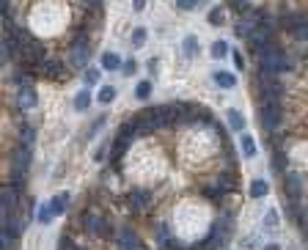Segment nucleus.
<instances>
[{
    "label": "nucleus",
    "instance_id": "nucleus-1",
    "mask_svg": "<svg viewBox=\"0 0 308 250\" xmlns=\"http://www.w3.org/2000/svg\"><path fill=\"white\" fill-rule=\"evenodd\" d=\"M262 77H275V74H280L284 69H289L292 63L286 61V55L284 52H278L275 47H270V50H264L262 52Z\"/></svg>",
    "mask_w": 308,
    "mask_h": 250
},
{
    "label": "nucleus",
    "instance_id": "nucleus-13",
    "mask_svg": "<svg viewBox=\"0 0 308 250\" xmlns=\"http://www.w3.org/2000/svg\"><path fill=\"white\" fill-rule=\"evenodd\" d=\"M214 83L220 85V88H234L236 85V77L228 72H214Z\"/></svg>",
    "mask_w": 308,
    "mask_h": 250
},
{
    "label": "nucleus",
    "instance_id": "nucleus-29",
    "mask_svg": "<svg viewBox=\"0 0 308 250\" xmlns=\"http://www.w3.org/2000/svg\"><path fill=\"white\" fill-rule=\"evenodd\" d=\"M209 25H223V11H220V8L209 11Z\"/></svg>",
    "mask_w": 308,
    "mask_h": 250
},
{
    "label": "nucleus",
    "instance_id": "nucleus-11",
    "mask_svg": "<svg viewBox=\"0 0 308 250\" xmlns=\"http://www.w3.org/2000/svg\"><path fill=\"white\" fill-rule=\"evenodd\" d=\"M306 19L308 17H302V14H284V17H280V25H284L286 30H294L297 25H302Z\"/></svg>",
    "mask_w": 308,
    "mask_h": 250
},
{
    "label": "nucleus",
    "instance_id": "nucleus-4",
    "mask_svg": "<svg viewBox=\"0 0 308 250\" xmlns=\"http://www.w3.org/2000/svg\"><path fill=\"white\" fill-rule=\"evenodd\" d=\"M88 55H91V52H88V36L80 33L74 39V47H72V63H74V66H82V63L88 61Z\"/></svg>",
    "mask_w": 308,
    "mask_h": 250
},
{
    "label": "nucleus",
    "instance_id": "nucleus-34",
    "mask_svg": "<svg viewBox=\"0 0 308 250\" xmlns=\"http://www.w3.org/2000/svg\"><path fill=\"white\" fill-rule=\"evenodd\" d=\"M234 66H236V69H242V66H245V61H242V55H240V52H234Z\"/></svg>",
    "mask_w": 308,
    "mask_h": 250
},
{
    "label": "nucleus",
    "instance_id": "nucleus-30",
    "mask_svg": "<svg viewBox=\"0 0 308 250\" xmlns=\"http://www.w3.org/2000/svg\"><path fill=\"white\" fill-rule=\"evenodd\" d=\"M292 33H294L297 39H308V19H306V22H302V25H297V28L292 30Z\"/></svg>",
    "mask_w": 308,
    "mask_h": 250
},
{
    "label": "nucleus",
    "instance_id": "nucleus-32",
    "mask_svg": "<svg viewBox=\"0 0 308 250\" xmlns=\"http://www.w3.org/2000/svg\"><path fill=\"white\" fill-rule=\"evenodd\" d=\"M275 171H284V154H280V151H278V154H275Z\"/></svg>",
    "mask_w": 308,
    "mask_h": 250
},
{
    "label": "nucleus",
    "instance_id": "nucleus-25",
    "mask_svg": "<svg viewBox=\"0 0 308 250\" xmlns=\"http://www.w3.org/2000/svg\"><path fill=\"white\" fill-rule=\"evenodd\" d=\"M223 55H228V44H226V41H214L212 44V58H223Z\"/></svg>",
    "mask_w": 308,
    "mask_h": 250
},
{
    "label": "nucleus",
    "instance_id": "nucleus-23",
    "mask_svg": "<svg viewBox=\"0 0 308 250\" xmlns=\"http://www.w3.org/2000/svg\"><path fill=\"white\" fill-rule=\"evenodd\" d=\"M132 44H135V47L146 44V28H135V30H132Z\"/></svg>",
    "mask_w": 308,
    "mask_h": 250
},
{
    "label": "nucleus",
    "instance_id": "nucleus-18",
    "mask_svg": "<svg viewBox=\"0 0 308 250\" xmlns=\"http://www.w3.org/2000/svg\"><path fill=\"white\" fill-rule=\"evenodd\" d=\"M99 102H102V105H110V102L116 99V88L113 85H102V88H99V96H96Z\"/></svg>",
    "mask_w": 308,
    "mask_h": 250
},
{
    "label": "nucleus",
    "instance_id": "nucleus-26",
    "mask_svg": "<svg viewBox=\"0 0 308 250\" xmlns=\"http://www.w3.org/2000/svg\"><path fill=\"white\" fill-rule=\"evenodd\" d=\"M198 52V39L196 36H187L184 39V55H196Z\"/></svg>",
    "mask_w": 308,
    "mask_h": 250
},
{
    "label": "nucleus",
    "instance_id": "nucleus-31",
    "mask_svg": "<svg viewBox=\"0 0 308 250\" xmlns=\"http://www.w3.org/2000/svg\"><path fill=\"white\" fill-rule=\"evenodd\" d=\"M198 0H176V6L182 8V11H190V8H196Z\"/></svg>",
    "mask_w": 308,
    "mask_h": 250
},
{
    "label": "nucleus",
    "instance_id": "nucleus-5",
    "mask_svg": "<svg viewBox=\"0 0 308 250\" xmlns=\"http://www.w3.org/2000/svg\"><path fill=\"white\" fill-rule=\"evenodd\" d=\"M16 105H20L22 110L36 107V91H33L30 85H20V91H16Z\"/></svg>",
    "mask_w": 308,
    "mask_h": 250
},
{
    "label": "nucleus",
    "instance_id": "nucleus-7",
    "mask_svg": "<svg viewBox=\"0 0 308 250\" xmlns=\"http://www.w3.org/2000/svg\"><path fill=\"white\" fill-rule=\"evenodd\" d=\"M14 204H16V190L14 184H8V187H3V217L14 215Z\"/></svg>",
    "mask_w": 308,
    "mask_h": 250
},
{
    "label": "nucleus",
    "instance_id": "nucleus-19",
    "mask_svg": "<svg viewBox=\"0 0 308 250\" xmlns=\"http://www.w3.org/2000/svg\"><path fill=\"white\" fill-rule=\"evenodd\" d=\"M88 105H91V94H88V88H86L74 96V110H88Z\"/></svg>",
    "mask_w": 308,
    "mask_h": 250
},
{
    "label": "nucleus",
    "instance_id": "nucleus-20",
    "mask_svg": "<svg viewBox=\"0 0 308 250\" xmlns=\"http://www.w3.org/2000/svg\"><path fill=\"white\" fill-rule=\"evenodd\" d=\"M38 223H44V226H47V223L50 220H52V217H58V215H55V209H52V204H44L42 206V209H38Z\"/></svg>",
    "mask_w": 308,
    "mask_h": 250
},
{
    "label": "nucleus",
    "instance_id": "nucleus-22",
    "mask_svg": "<svg viewBox=\"0 0 308 250\" xmlns=\"http://www.w3.org/2000/svg\"><path fill=\"white\" fill-rule=\"evenodd\" d=\"M135 94H138V99H148V94H152V83H148V80H140L138 88H135Z\"/></svg>",
    "mask_w": 308,
    "mask_h": 250
},
{
    "label": "nucleus",
    "instance_id": "nucleus-3",
    "mask_svg": "<svg viewBox=\"0 0 308 250\" xmlns=\"http://www.w3.org/2000/svg\"><path fill=\"white\" fill-rule=\"evenodd\" d=\"M258 118H262V127H267V129L278 127V121H280L278 102H267V99H264V105L258 107Z\"/></svg>",
    "mask_w": 308,
    "mask_h": 250
},
{
    "label": "nucleus",
    "instance_id": "nucleus-9",
    "mask_svg": "<svg viewBox=\"0 0 308 250\" xmlns=\"http://www.w3.org/2000/svg\"><path fill=\"white\" fill-rule=\"evenodd\" d=\"M148 198H152V195L146 193V190H132V195H130V209H143V206L148 204Z\"/></svg>",
    "mask_w": 308,
    "mask_h": 250
},
{
    "label": "nucleus",
    "instance_id": "nucleus-12",
    "mask_svg": "<svg viewBox=\"0 0 308 250\" xmlns=\"http://www.w3.org/2000/svg\"><path fill=\"white\" fill-rule=\"evenodd\" d=\"M102 66H104V69H110V72H116V69L124 66V61H121V58L116 55V52H104V55H102Z\"/></svg>",
    "mask_w": 308,
    "mask_h": 250
},
{
    "label": "nucleus",
    "instance_id": "nucleus-21",
    "mask_svg": "<svg viewBox=\"0 0 308 250\" xmlns=\"http://www.w3.org/2000/svg\"><path fill=\"white\" fill-rule=\"evenodd\" d=\"M278 228V212L270 209L267 215H264V231H275Z\"/></svg>",
    "mask_w": 308,
    "mask_h": 250
},
{
    "label": "nucleus",
    "instance_id": "nucleus-28",
    "mask_svg": "<svg viewBox=\"0 0 308 250\" xmlns=\"http://www.w3.org/2000/svg\"><path fill=\"white\" fill-rule=\"evenodd\" d=\"M228 3H231V6H234L240 14H248V11H250V3H248V0H228Z\"/></svg>",
    "mask_w": 308,
    "mask_h": 250
},
{
    "label": "nucleus",
    "instance_id": "nucleus-24",
    "mask_svg": "<svg viewBox=\"0 0 308 250\" xmlns=\"http://www.w3.org/2000/svg\"><path fill=\"white\" fill-rule=\"evenodd\" d=\"M99 77H102V74H99V69H88V72L82 74V80H86L88 88H91V85H96V83H99Z\"/></svg>",
    "mask_w": 308,
    "mask_h": 250
},
{
    "label": "nucleus",
    "instance_id": "nucleus-35",
    "mask_svg": "<svg viewBox=\"0 0 308 250\" xmlns=\"http://www.w3.org/2000/svg\"><path fill=\"white\" fill-rule=\"evenodd\" d=\"M143 6H146V0H135V11H143Z\"/></svg>",
    "mask_w": 308,
    "mask_h": 250
},
{
    "label": "nucleus",
    "instance_id": "nucleus-8",
    "mask_svg": "<svg viewBox=\"0 0 308 250\" xmlns=\"http://www.w3.org/2000/svg\"><path fill=\"white\" fill-rule=\"evenodd\" d=\"M262 91H264V96H267V102H278L280 85L275 83V77H264V80H262Z\"/></svg>",
    "mask_w": 308,
    "mask_h": 250
},
{
    "label": "nucleus",
    "instance_id": "nucleus-36",
    "mask_svg": "<svg viewBox=\"0 0 308 250\" xmlns=\"http://www.w3.org/2000/svg\"><path fill=\"white\" fill-rule=\"evenodd\" d=\"M264 250H280L278 245H264Z\"/></svg>",
    "mask_w": 308,
    "mask_h": 250
},
{
    "label": "nucleus",
    "instance_id": "nucleus-37",
    "mask_svg": "<svg viewBox=\"0 0 308 250\" xmlns=\"http://www.w3.org/2000/svg\"><path fill=\"white\" fill-rule=\"evenodd\" d=\"M306 234H308V228H306Z\"/></svg>",
    "mask_w": 308,
    "mask_h": 250
},
{
    "label": "nucleus",
    "instance_id": "nucleus-16",
    "mask_svg": "<svg viewBox=\"0 0 308 250\" xmlns=\"http://www.w3.org/2000/svg\"><path fill=\"white\" fill-rule=\"evenodd\" d=\"M42 74H47V77H58V74H60V63L52 61V58H47V61L42 63Z\"/></svg>",
    "mask_w": 308,
    "mask_h": 250
},
{
    "label": "nucleus",
    "instance_id": "nucleus-15",
    "mask_svg": "<svg viewBox=\"0 0 308 250\" xmlns=\"http://www.w3.org/2000/svg\"><path fill=\"white\" fill-rule=\"evenodd\" d=\"M240 146H242V154H245L248 160H253V157H256V143H253V138H250V135H242Z\"/></svg>",
    "mask_w": 308,
    "mask_h": 250
},
{
    "label": "nucleus",
    "instance_id": "nucleus-33",
    "mask_svg": "<svg viewBox=\"0 0 308 250\" xmlns=\"http://www.w3.org/2000/svg\"><path fill=\"white\" fill-rule=\"evenodd\" d=\"M121 72H124V74H132V72H135V61H126L124 66H121Z\"/></svg>",
    "mask_w": 308,
    "mask_h": 250
},
{
    "label": "nucleus",
    "instance_id": "nucleus-10",
    "mask_svg": "<svg viewBox=\"0 0 308 250\" xmlns=\"http://www.w3.org/2000/svg\"><path fill=\"white\" fill-rule=\"evenodd\" d=\"M226 118H228V127L234 129V132H242V129H245V116H242L240 110H228Z\"/></svg>",
    "mask_w": 308,
    "mask_h": 250
},
{
    "label": "nucleus",
    "instance_id": "nucleus-6",
    "mask_svg": "<svg viewBox=\"0 0 308 250\" xmlns=\"http://www.w3.org/2000/svg\"><path fill=\"white\" fill-rule=\"evenodd\" d=\"M286 195H289L292 201H297L302 195V179H300V173H286Z\"/></svg>",
    "mask_w": 308,
    "mask_h": 250
},
{
    "label": "nucleus",
    "instance_id": "nucleus-2",
    "mask_svg": "<svg viewBox=\"0 0 308 250\" xmlns=\"http://www.w3.org/2000/svg\"><path fill=\"white\" fill-rule=\"evenodd\" d=\"M28 165H30V149H28L25 143H20L14 149V154H11V176H14V179L25 176Z\"/></svg>",
    "mask_w": 308,
    "mask_h": 250
},
{
    "label": "nucleus",
    "instance_id": "nucleus-27",
    "mask_svg": "<svg viewBox=\"0 0 308 250\" xmlns=\"http://www.w3.org/2000/svg\"><path fill=\"white\" fill-rule=\"evenodd\" d=\"M33 135H36V132H33V127H28V124L20 129V138H22V143H25V146L33 143Z\"/></svg>",
    "mask_w": 308,
    "mask_h": 250
},
{
    "label": "nucleus",
    "instance_id": "nucleus-17",
    "mask_svg": "<svg viewBox=\"0 0 308 250\" xmlns=\"http://www.w3.org/2000/svg\"><path fill=\"white\" fill-rule=\"evenodd\" d=\"M50 204H52L55 215H64V212H66V204H69V195H66V193H58L52 201H50Z\"/></svg>",
    "mask_w": 308,
    "mask_h": 250
},
{
    "label": "nucleus",
    "instance_id": "nucleus-14",
    "mask_svg": "<svg viewBox=\"0 0 308 250\" xmlns=\"http://www.w3.org/2000/svg\"><path fill=\"white\" fill-rule=\"evenodd\" d=\"M267 193H270V184L264 182V179H256V182H250V195H253V198H264Z\"/></svg>",
    "mask_w": 308,
    "mask_h": 250
}]
</instances>
